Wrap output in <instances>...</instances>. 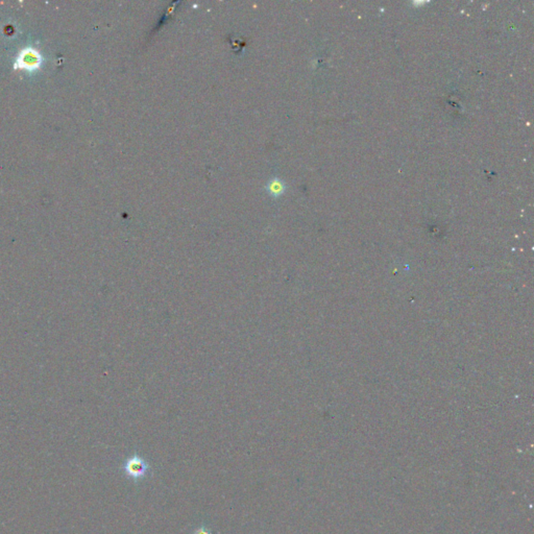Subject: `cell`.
<instances>
[{
    "instance_id": "obj_1",
    "label": "cell",
    "mask_w": 534,
    "mask_h": 534,
    "mask_svg": "<svg viewBox=\"0 0 534 534\" xmlns=\"http://www.w3.org/2000/svg\"><path fill=\"white\" fill-rule=\"evenodd\" d=\"M122 472L134 483H139L150 476L152 471L148 462L139 454H134L124 460L121 467Z\"/></svg>"
},
{
    "instance_id": "obj_2",
    "label": "cell",
    "mask_w": 534,
    "mask_h": 534,
    "mask_svg": "<svg viewBox=\"0 0 534 534\" xmlns=\"http://www.w3.org/2000/svg\"><path fill=\"white\" fill-rule=\"evenodd\" d=\"M42 54L37 49L27 47V48L22 49L18 53L14 66L15 68L25 69L32 72V71H35L40 68V66L42 65Z\"/></svg>"
},
{
    "instance_id": "obj_3",
    "label": "cell",
    "mask_w": 534,
    "mask_h": 534,
    "mask_svg": "<svg viewBox=\"0 0 534 534\" xmlns=\"http://www.w3.org/2000/svg\"><path fill=\"white\" fill-rule=\"evenodd\" d=\"M285 189H286V186H285V184L279 179V177H274V179H271L266 185L267 192L271 196H280L281 194L284 193Z\"/></svg>"
},
{
    "instance_id": "obj_4",
    "label": "cell",
    "mask_w": 534,
    "mask_h": 534,
    "mask_svg": "<svg viewBox=\"0 0 534 534\" xmlns=\"http://www.w3.org/2000/svg\"><path fill=\"white\" fill-rule=\"evenodd\" d=\"M191 534H213V532L206 525H201V526L196 527Z\"/></svg>"
}]
</instances>
